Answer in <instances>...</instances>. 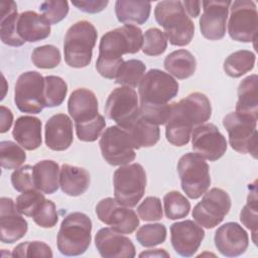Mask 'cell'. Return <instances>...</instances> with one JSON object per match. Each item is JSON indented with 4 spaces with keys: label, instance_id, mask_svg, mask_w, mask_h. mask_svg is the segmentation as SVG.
<instances>
[{
    "label": "cell",
    "instance_id": "6da1fadb",
    "mask_svg": "<svg viewBox=\"0 0 258 258\" xmlns=\"http://www.w3.org/2000/svg\"><path fill=\"white\" fill-rule=\"evenodd\" d=\"M211 115V102L200 92L191 93L179 102L171 103L169 117L165 123L167 141L175 146L186 145L192 129L205 124Z\"/></svg>",
    "mask_w": 258,
    "mask_h": 258
},
{
    "label": "cell",
    "instance_id": "7a4b0ae2",
    "mask_svg": "<svg viewBox=\"0 0 258 258\" xmlns=\"http://www.w3.org/2000/svg\"><path fill=\"white\" fill-rule=\"evenodd\" d=\"M143 33L135 25H123L106 32L100 40L99 55L96 60L97 72L106 79L115 80L124 61L125 53H136L142 48Z\"/></svg>",
    "mask_w": 258,
    "mask_h": 258
},
{
    "label": "cell",
    "instance_id": "3957f363",
    "mask_svg": "<svg viewBox=\"0 0 258 258\" xmlns=\"http://www.w3.org/2000/svg\"><path fill=\"white\" fill-rule=\"evenodd\" d=\"M156 22L163 27L169 43L175 46L187 45L195 34V24L186 14L181 1H161L154 9Z\"/></svg>",
    "mask_w": 258,
    "mask_h": 258
},
{
    "label": "cell",
    "instance_id": "277c9868",
    "mask_svg": "<svg viewBox=\"0 0 258 258\" xmlns=\"http://www.w3.org/2000/svg\"><path fill=\"white\" fill-rule=\"evenodd\" d=\"M97 37V29L91 22L81 20L73 24L68 29L63 40V54L67 64L76 69L88 67L92 60Z\"/></svg>",
    "mask_w": 258,
    "mask_h": 258
},
{
    "label": "cell",
    "instance_id": "5b68a950",
    "mask_svg": "<svg viewBox=\"0 0 258 258\" xmlns=\"http://www.w3.org/2000/svg\"><path fill=\"white\" fill-rule=\"evenodd\" d=\"M92 221L81 212H73L66 216L60 224L56 245L64 256L83 255L91 245Z\"/></svg>",
    "mask_w": 258,
    "mask_h": 258
},
{
    "label": "cell",
    "instance_id": "8992f818",
    "mask_svg": "<svg viewBox=\"0 0 258 258\" xmlns=\"http://www.w3.org/2000/svg\"><path fill=\"white\" fill-rule=\"evenodd\" d=\"M179 85L169 74L151 69L138 85L140 107H162L177 96Z\"/></svg>",
    "mask_w": 258,
    "mask_h": 258
},
{
    "label": "cell",
    "instance_id": "52a82bcc",
    "mask_svg": "<svg viewBox=\"0 0 258 258\" xmlns=\"http://www.w3.org/2000/svg\"><path fill=\"white\" fill-rule=\"evenodd\" d=\"M114 196L118 203L133 208L145 192L146 173L139 163L125 164L118 167L113 174Z\"/></svg>",
    "mask_w": 258,
    "mask_h": 258
},
{
    "label": "cell",
    "instance_id": "ba28073f",
    "mask_svg": "<svg viewBox=\"0 0 258 258\" xmlns=\"http://www.w3.org/2000/svg\"><path fill=\"white\" fill-rule=\"evenodd\" d=\"M177 172L181 188L189 199L201 198L211 185L209 164L198 153L183 154L177 162Z\"/></svg>",
    "mask_w": 258,
    "mask_h": 258
},
{
    "label": "cell",
    "instance_id": "9c48e42d",
    "mask_svg": "<svg viewBox=\"0 0 258 258\" xmlns=\"http://www.w3.org/2000/svg\"><path fill=\"white\" fill-rule=\"evenodd\" d=\"M223 126L235 151L257 157V118L232 112L224 117Z\"/></svg>",
    "mask_w": 258,
    "mask_h": 258
},
{
    "label": "cell",
    "instance_id": "30bf717a",
    "mask_svg": "<svg viewBox=\"0 0 258 258\" xmlns=\"http://www.w3.org/2000/svg\"><path fill=\"white\" fill-rule=\"evenodd\" d=\"M14 103L19 111L38 114L45 108L44 78L35 71L21 74L15 84Z\"/></svg>",
    "mask_w": 258,
    "mask_h": 258
},
{
    "label": "cell",
    "instance_id": "8fae6325",
    "mask_svg": "<svg viewBox=\"0 0 258 258\" xmlns=\"http://www.w3.org/2000/svg\"><path fill=\"white\" fill-rule=\"evenodd\" d=\"M228 33L233 40L251 42L256 39L258 13L256 4L250 0L231 2Z\"/></svg>",
    "mask_w": 258,
    "mask_h": 258
},
{
    "label": "cell",
    "instance_id": "7c38bea8",
    "mask_svg": "<svg viewBox=\"0 0 258 258\" xmlns=\"http://www.w3.org/2000/svg\"><path fill=\"white\" fill-rule=\"evenodd\" d=\"M99 145L103 158L110 165L121 166L135 159L136 154L129 134L118 125L105 129Z\"/></svg>",
    "mask_w": 258,
    "mask_h": 258
},
{
    "label": "cell",
    "instance_id": "4fadbf2b",
    "mask_svg": "<svg viewBox=\"0 0 258 258\" xmlns=\"http://www.w3.org/2000/svg\"><path fill=\"white\" fill-rule=\"evenodd\" d=\"M231 209V198L219 187H213L204 194L192 210L194 220L206 229H213L223 222Z\"/></svg>",
    "mask_w": 258,
    "mask_h": 258
},
{
    "label": "cell",
    "instance_id": "5bb4252c",
    "mask_svg": "<svg viewBox=\"0 0 258 258\" xmlns=\"http://www.w3.org/2000/svg\"><path fill=\"white\" fill-rule=\"evenodd\" d=\"M105 114L119 127L126 128L140 115L136 91L123 86L114 89L106 100Z\"/></svg>",
    "mask_w": 258,
    "mask_h": 258
},
{
    "label": "cell",
    "instance_id": "9a60e30c",
    "mask_svg": "<svg viewBox=\"0 0 258 258\" xmlns=\"http://www.w3.org/2000/svg\"><path fill=\"white\" fill-rule=\"evenodd\" d=\"M98 219L122 234H131L139 226L136 213L114 198L102 199L96 206Z\"/></svg>",
    "mask_w": 258,
    "mask_h": 258
},
{
    "label": "cell",
    "instance_id": "2e32d148",
    "mask_svg": "<svg viewBox=\"0 0 258 258\" xmlns=\"http://www.w3.org/2000/svg\"><path fill=\"white\" fill-rule=\"evenodd\" d=\"M190 137L192 150L210 161L220 159L227 150L228 144L225 136L212 123L197 126L192 129Z\"/></svg>",
    "mask_w": 258,
    "mask_h": 258
},
{
    "label": "cell",
    "instance_id": "e0dca14e",
    "mask_svg": "<svg viewBox=\"0 0 258 258\" xmlns=\"http://www.w3.org/2000/svg\"><path fill=\"white\" fill-rule=\"evenodd\" d=\"M203 13L200 18L202 35L210 40L222 39L226 34L231 1H203Z\"/></svg>",
    "mask_w": 258,
    "mask_h": 258
},
{
    "label": "cell",
    "instance_id": "ac0fdd59",
    "mask_svg": "<svg viewBox=\"0 0 258 258\" xmlns=\"http://www.w3.org/2000/svg\"><path fill=\"white\" fill-rule=\"evenodd\" d=\"M205 238L204 229L191 220L170 226V242L174 251L182 257H190L199 250Z\"/></svg>",
    "mask_w": 258,
    "mask_h": 258
},
{
    "label": "cell",
    "instance_id": "d6986e66",
    "mask_svg": "<svg viewBox=\"0 0 258 258\" xmlns=\"http://www.w3.org/2000/svg\"><path fill=\"white\" fill-rule=\"evenodd\" d=\"M28 230L27 221L18 212L10 198L0 199V239L2 243L12 244L25 236Z\"/></svg>",
    "mask_w": 258,
    "mask_h": 258
},
{
    "label": "cell",
    "instance_id": "ffe728a7",
    "mask_svg": "<svg viewBox=\"0 0 258 258\" xmlns=\"http://www.w3.org/2000/svg\"><path fill=\"white\" fill-rule=\"evenodd\" d=\"M95 245L104 258H133L136 255L132 241L112 228H102L95 236Z\"/></svg>",
    "mask_w": 258,
    "mask_h": 258
},
{
    "label": "cell",
    "instance_id": "44dd1931",
    "mask_svg": "<svg viewBox=\"0 0 258 258\" xmlns=\"http://www.w3.org/2000/svg\"><path fill=\"white\" fill-rule=\"evenodd\" d=\"M217 250L226 257H237L244 254L249 246L247 232L235 222L220 226L214 237Z\"/></svg>",
    "mask_w": 258,
    "mask_h": 258
},
{
    "label": "cell",
    "instance_id": "7402d4cb",
    "mask_svg": "<svg viewBox=\"0 0 258 258\" xmlns=\"http://www.w3.org/2000/svg\"><path fill=\"white\" fill-rule=\"evenodd\" d=\"M45 144L53 151L67 150L73 143V121L66 114H55L45 123Z\"/></svg>",
    "mask_w": 258,
    "mask_h": 258
},
{
    "label": "cell",
    "instance_id": "603a6c76",
    "mask_svg": "<svg viewBox=\"0 0 258 258\" xmlns=\"http://www.w3.org/2000/svg\"><path fill=\"white\" fill-rule=\"evenodd\" d=\"M68 111L75 121V125L93 121L99 116V105L96 95L86 88L75 90L69 98Z\"/></svg>",
    "mask_w": 258,
    "mask_h": 258
},
{
    "label": "cell",
    "instance_id": "cb8c5ba5",
    "mask_svg": "<svg viewBox=\"0 0 258 258\" xmlns=\"http://www.w3.org/2000/svg\"><path fill=\"white\" fill-rule=\"evenodd\" d=\"M50 23L42 14L35 11H24L17 19V33L23 41L36 42L50 34Z\"/></svg>",
    "mask_w": 258,
    "mask_h": 258
},
{
    "label": "cell",
    "instance_id": "d4e9b609",
    "mask_svg": "<svg viewBox=\"0 0 258 258\" xmlns=\"http://www.w3.org/2000/svg\"><path fill=\"white\" fill-rule=\"evenodd\" d=\"M16 142L26 150L37 149L42 142L41 121L33 116H21L16 119L12 130Z\"/></svg>",
    "mask_w": 258,
    "mask_h": 258
},
{
    "label": "cell",
    "instance_id": "484cf974",
    "mask_svg": "<svg viewBox=\"0 0 258 258\" xmlns=\"http://www.w3.org/2000/svg\"><path fill=\"white\" fill-rule=\"evenodd\" d=\"M91 177L87 169L71 164H62L59 172V186L66 195L78 197L87 191Z\"/></svg>",
    "mask_w": 258,
    "mask_h": 258
},
{
    "label": "cell",
    "instance_id": "4316f807",
    "mask_svg": "<svg viewBox=\"0 0 258 258\" xmlns=\"http://www.w3.org/2000/svg\"><path fill=\"white\" fill-rule=\"evenodd\" d=\"M59 166L57 162L51 159L38 161L33 165L32 174L35 189L51 195L59 187Z\"/></svg>",
    "mask_w": 258,
    "mask_h": 258
},
{
    "label": "cell",
    "instance_id": "83f0119b",
    "mask_svg": "<svg viewBox=\"0 0 258 258\" xmlns=\"http://www.w3.org/2000/svg\"><path fill=\"white\" fill-rule=\"evenodd\" d=\"M151 3L147 1L118 0L115 2V14L119 22L125 25L144 24L150 15Z\"/></svg>",
    "mask_w": 258,
    "mask_h": 258
},
{
    "label": "cell",
    "instance_id": "f1b7e54d",
    "mask_svg": "<svg viewBox=\"0 0 258 258\" xmlns=\"http://www.w3.org/2000/svg\"><path fill=\"white\" fill-rule=\"evenodd\" d=\"M1 22L0 37L3 43L9 46H21L24 44L17 33V5L14 1H2L0 3Z\"/></svg>",
    "mask_w": 258,
    "mask_h": 258
},
{
    "label": "cell",
    "instance_id": "f546056e",
    "mask_svg": "<svg viewBox=\"0 0 258 258\" xmlns=\"http://www.w3.org/2000/svg\"><path fill=\"white\" fill-rule=\"evenodd\" d=\"M123 129L129 134L134 149L151 147L155 145L160 138L159 126L145 120L140 115Z\"/></svg>",
    "mask_w": 258,
    "mask_h": 258
},
{
    "label": "cell",
    "instance_id": "4dcf8cb0",
    "mask_svg": "<svg viewBox=\"0 0 258 258\" xmlns=\"http://www.w3.org/2000/svg\"><path fill=\"white\" fill-rule=\"evenodd\" d=\"M257 84V75H250L242 80L238 87V101L235 112L254 118L258 117Z\"/></svg>",
    "mask_w": 258,
    "mask_h": 258
},
{
    "label": "cell",
    "instance_id": "1f68e13d",
    "mask_svg": "<svg viewBox=\"0 0 258 258\" xmlns=\"http://www.w3.org/2000/svg\"><path fill=\"white\" fill-rule=\"evenodd\" d=\"M164 69L178 80L191 77L197 69V60L186 49H177L167 54L163 61Z\"/></svg>",
    "mask_w": 258,
    "mask_h": 258
},
{
    "label": "cell",
    "instance_id": "d6a6232c",
    "mask_svg": "<svg viewBox=\"0 0 258 258\" xmlns=\"http://www.w3.org/2000/svg\"><path fill=\"white\" fill-rule=\"evenodd\" d=\"M255 53L241 49L231 53L224 61L223 68L225 73L231 78H240L246 73L253 70L255 64Z\"/></svg>",
    "mask_w": 258,
    "mask_h": 258
},
{
    "label": "cell",
    "instance_id": "836d02e7",
    "mask_svg": "<svg viewBox=\"0 0 258 258\" xmlns=\"http://www.w3.org/2000/svg\"><path fill=\"white\" fill-rule=\"evenodd\" d=\"M146 66L140 59H129L122 62L115 78V83L123 87L136 88L145 75Z\"/></svg>",
    "mask_w": 258,
    "mask_h": 258
},
{
    "label": "cell",
    "instance_id": "e575fe53",
    "mask_svg": "<svg viewBox=\"0 0 258 258\" xmlns=\"http://www.w3.org/2000/svg\"><path fill=\"white\" fill-rule=\"evenodd\" d=\"M164 213L169 220H178L185 218L190 210L188 200L177 190H171L163 197Z\"/></svg>",
    "mask_w": 258,
    "mask_h": 258
},
{
    "label": "cell",
    "instance_id": "d590c367",
    "mask_svg": "<svg viewBox=\"0 0 258 258\" xmlns=\"http://www.w3.org/2000/svg\"><path fill=\"white\" fill-rule=\"evenodd\" d=\"M68 93L67 83L57 76L44 77L45 107L52 108L62 104Z\"/></svg>",
    "mask_w": 258,
    "mask_h": 258
},
{
    "label": "cell",
    "instance_id": "8d00e7d4",
    "mask_svg": "<svg viewBox=\"0 0 258 258\" xmlns=\"http://www.w3.org/2000/svg\"><path fill=\"white\" fill-rule=\"evenodd\" d=\"M26 159L25 151L15 142L5 140L0 142V163L5 169H17Z\"/></svg>",
    "mask_w": 258,
    "mask_h": 258
},
{
    "label": "cell",
    "instance_id": "74e56055",
    "mask_svg": "<svg viewBox=\"0 0 258 258\" xmlns=\"http://www.w3.org/2000/svg\"><path fill=\"white\" fill-rule=\"evenodd\" d=\"M135 237L141 246L146 248L155 247L165 241L166 227L160 223L146 224L137 230Z\"/></svg>",
    "mask_w": 258,
    "mask_h": 258
},
{
    "label": "cell",
    "instance_id": "f35d334b",
    "mask_svg": "<svg viewBox=\"0 0 258 258\" xmlns=\"http://www.w3.org/2000/svg\"><path fill=\"white\" fill-rule=\"evenodd\" d=\"M31 60L38 69H54L59 64L61 55L56 46L45 44L33 49L31 53Z\"/></svg>",
    "mask_w": 258,
    "mask_h": 258
},
{
    "label": "cell",
    "instance_id": "ab89813d",
    "mask_svg": "<svg viewBox=\"0 0 258 258\" xmlns=\"http://www.w3.org/2000/svg\"><path fill=\"white\" fill-rule=\"evenodd\" d=\"M256 181L252 185V189L247 197V203L243 207L240 213V220L242 224L252 232V239L254 244H257L256 235H257V225H258V217H257V191H256Z\"/></svg>",
    "mask_w": 258,
    "mask_h": 258
},
{
    "label": "cell",
    "instance_id": "60d3db41",
    "mask_svg": "<svg viewBox=\"0 0 258 258\" xmlns=\"http://www.w3.org/2000/svg\"><path fill=\"white\" fill-rule=\"evenodd\" d=\"M167 47V37L159 28L152 27L143 34V53L151 56L162 54Z\"/></svg>",
    "mask_w": 258,
    "mask_h": 258
},
{
    "label": "cell",
    "instance_id": "b9f144b4",
    "mask_svg": "<svg viewBox=\"0 0 258 258\" xmlns=\"http://www.w3.org/2000/svg\"><path fill=\"white\" fill-rule=\"evenodd\" d=\"M45 200L43 192L37 189H31L19 195L16 198L15 205L21 215L32 217Z\"/></svg>",
    "mask_w": 258,
    "mask_h": 258
},
{
    "label": "cell",
    "instance_id": "7bdbcfd3",
    "mask_svg": "<svg viewBox=\"0 0 258 258\" xmlns=\"http://www.w3.org/2000/svg\"><path fill=\"white\" fill-rule=\"evenodd\" d=\"M13 257H52L51 248L40 241H26L12 250Z\"/></svg>",
    "mask_w": 258,
    "mask_h": 258
},
{
    "label": "cell",
    "instance_id": "ee69618b",
    "mask_svg": "<svg viewBox=\"0 0 258 258\" xmlns=\"http://www.w3.org/2000/svg\"><path fill=\"white\" fill-rule=\"evenodd\" d=\"M39 11L50 24H56L67 17L69 3L63 0L44 1L40 4Z\"/></svg>",
    "mask_w": 258,
    "mask_h": 258
},
{
    "label": "cell",
    "instance_id": "f6af8a7d",
    "mask_svg": "<svg viewBox=\"0 0 258 258\" xmlns=\"http://www.w3.org/2000/svg\"><path fill=\"white\" fill-rule=\"evenodd\" d=\"M105 126H106L105 118L99 114V116L93 121L75 125L77 137L81 141L94 142L100 136Z\"/></svg>",
    "mask_w": 258,
    "mask_h": 258
},
{
    "label": "cell",
    "instance_id": "bcb514c9",
    "mask_svg": "<svg viewBox=\"0 0 258 258\" xmlns=\"http://www.w3.org/2000/svg\"><path fill=\"white\" fill-rule=\"evenodd\" d=\"M36 225L41 228H52L58 221L56 207L52 201L45 200L31 217Z\"/></svg>",
    "mask_w": 258,
    "mask_h": 258
},
{
    "label": "cell",
    "instance_id": "7dc6e473",
    "mask_svg": "<svg viewBox=\"0 0 258 258\" xmlns=\"http://www.w3.org/2000/svg\"><path fill=\"white\" fill-rule=\"evenodd\" d=\"M137 213L141 220L147 222L159 221L162 219L163 211L161 201L157 197H147L137 207Z\"/></svg>",
    "mask_w": 258,
    "mask_h": 258
},
{
    "label": "cell",
    "instance_id": "c3c4849f",
    "mask_svg": "<svg viewBox=\"0 0 258 258\" xmlns=\"http://www.w3.org/2000/svg\"><path fill=\"white\" fill-rule=\"evenodd\" d=\"M33 166L26 164L14 170L11 174V183L13 188L17 191L24 192L31 189H35L32 174Z\"/></svg>",
    "mask_w": 258,
    "mask_h": 258
},
{
    "label": "cell",
    "instance_id": "681fc988",
    "mask_svg": "<svg viewBox=\"0 0 258 258\" xmlns=\"http://www.w3.org/2000/svg\"><path fill=\"white\" fill-rule=\"evenodd\" d=\"M72 3L83 12L98 13L104 10L109 2L107 0H78L72 1Z\"/></svg>",
    "mask_w": 258,
    "mask_h": 258
},
{
    "label": "cell",
    "instance_id": "f907efd6",
    "mask_svg": "<svg viewBox=\"0 0 258 258\" xmlns=\"http://www.w3.org/2000/svg\"><path fill=\"white\" fill-rule=\"evenodd\" d=\"M0 132H7L13 122V114L10 109L5 106H0Z\"/></svg>",
    "mask_w": 258,
    "mask_h": 258
},
{
    "label": "cell",
    "instance_id": "816d5d0a",
    "mask_svg": "<svg viewBox=\"0 0 258 258\" xmlns=\"http://www.w3.org/2000/svg\"><path fill=\"white\" fill-rule=\"evenodd\" d=\"M201 1H192V0H184L182 1V6L184 11L189 17L196 18L200 15L201 12Z\"/></svg>",
    "mask_w": 258,
    "mask_h": 258
},
{
    "label": "cell",
    "instance_id": "f5cc1de1",
    "mask_svg": "<svg viewBox=\"0 0 258 258\" xmlns=\"http://www.w3.org/2000/svg\"><path fill=\"white\" fill-rule=\"evenodd\" d=\"M140 257H143V256H149V257H162V256H165V257H169V254L164 251V249H154V251H148V252H142L140 255Z\"/></svg>",
    "mask_w": 258,
    "mask_h": 258
}]
</instances>
